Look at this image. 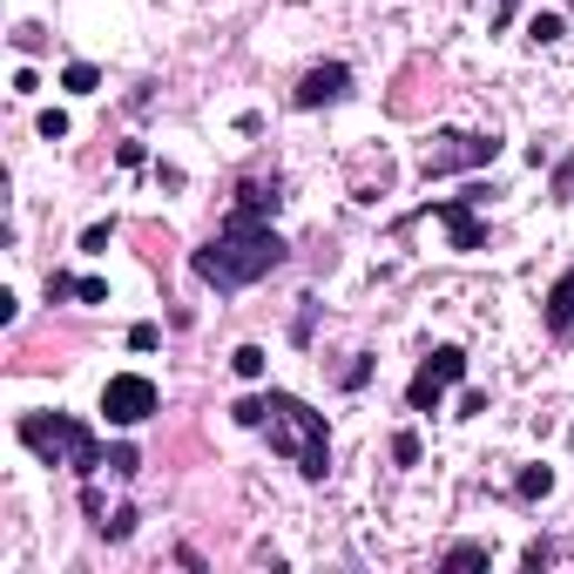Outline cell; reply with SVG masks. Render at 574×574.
I'll return each instance as SVG.
<instances>
[{
    "instance_id": "484cf974",
    "label": "cell",
    "mask_w": 574,
    "mask_h": 574,
    "mask_svg": "<svg viewBox=\"0 0 574 574\" xmlns=\"http://www.w3.org/2000/svg\"><path fill=\"white\" fill-rule=\"evenodd\" d=\"M14 48L21 54H41V28H14Z\"/></svg>"
},
{
    "instance_id": "8fae6325",
    "label": "cell",
    "mask_w": 574,
    "mask_h": 574,
    "mask_svg": "<svg viewBox=\"0 0 574 574\" xmlns=\"http://www.w3.org/2000/svg\"><path fill=\"white\" fill-rule=\"evenodd\" d=\"M514 494H521V501H547V494H554V466H521V473H514Z\"/></svg>"
},
{
    "instance_id": "ba28073f",
    "label": "cell",
    "mask_w": 574,
    "mask_h": 574,
    "mask_svg": "<svg viewBox=\"0 0 574 574\" xmlns=\"http://www.w3.org/2000/svg\"><path fill=\"white\" fill-rule=\"evenodd\" d=\"M352 95V68L345 61H324V68H311L304 81H298V89H291V109H332V102H345Z\"/></svg>"
},
{
    "instance_id": "277c9868",
    "label": "cell",
    "mask_w": 574,
    "mask_h": 574,
    "mask_svg": "<svg viewBox=\"0 0 574 574\" xmlns=\"http://www.w3.org/2000/svg\"><path fill=\"white\" fill-rule=\"evenodd\" d=\"M501 155V135L494 129H433V142L420 149V177L440 183V177H466V170H486Z\"/></svg>"
},
{
    "instance_id": "603a6c76",
    "label": "cell",
    "mask_w": 574,
    "mask_h": 574,
    "mask_svg": "<svg viewBox=\"0 0 574 574\" xmlns=\"http://www.w3.org/2000/svg\"><path fill=\"white\" fill-rule=\"evenodd\" d=\"M41 135H48V142H61V135H68V115H61V109H48V115H41Z\"/></svg>"
},
{
    "instance_id": "d6986e66",
    "label": "cell",
    "mask_w": 574,
    "mask_h": 574,
    "mask_svg": "<svg viewBox=\"0 0 574 574\" xmlns=\"http://www.w3.org/2000/svg\"><path fill=\"white\" fill-rule=\"evenodd\" d=\"M365 379H372V352H359V359H352V365H345V379H339V385H345V392H359V385H365Z\"/></svg>"
},
{
    "instance_id": "d4e9b609",
    "label": "cell",
    "mask_w": 574,
    "mask_h": 574,
    "mask_svg": "<svg viewBox=\"0 0 574 574\" xmlns=\"http://www.w3.org/2000/svg\"><path fill=\"white\" fill-rule=\"evenodd\" d=\"M142 155H149L142 142H122V149H115V162H122V170H142Z\"/></svg>"
},
{
    "instance_id": "5b68a950",
    "label": "cell",
    "mask_w": 574,
    "mask_h": 574,
    "mask_svg": "<svg viewBox=\"0 0 574 574\" xmlns=\"http://www.w3.org/2000/svg\"><path fill=\"white\" fill-rule=\"evenodd\" d=\"M460 379H466V352H460V345H433V352L420 359L413 385H405V405H413V413H433V405H440Z\"/></svg>"
},
{
    "instance_id": "7c38bea8",
    "label": "cell",
    "mask_w": 574,
    "mask_h": 574,
    "mask_svg": "<svg viewBox=\"0 0 574 574\" xmlns=\"http://www.w3.org/2000/svg\"><path fill=\"white\" fill-rule=\"evenodd\" d=\"M61 89H68V95H95V89H102V68H95V61H68V68H61Z\"/></svg>"
},
{
    "instance_id": "5bb4252c",
    "label": "cell",
    "mask_w": 574,
    "mask_h": 574,
    "mask_svg": "<svg viewBox=\"0 0 574 574\" xmlns=\"http://www.w3.org/2000/svg\"><path fill=\"white\" fill-rule=\"evenodd\" d=\"M135 521H142L135 507H115V514H109V521H102L95 534H102V541H129V534H135Z\"/></svg>"
},
{
    "instance_id": "8992f818",
    "label": "cell",
    "mask_w": 574,
    "mask_h": 574,
    "mask_svg": "<svg viewBox=\"0 0 574 574\" xmlns=\"http://www.w3.org/2000/svg\"><path fill=\"white\" fill-rule=\"evenodd\" d=\"M155 405H162V392H155V379H142V372H115L109 385H102V420L109 426H142V420H155Z\"/></svg>"
},
{
    "instance_id": "e0dca14e",
    "label": "cell",
    "mask_w": 574,
    "mask_h": 574,
    "mask_svg": "<svg viewBox=\"0 0 574 574\" xmlns=\"http://www.w3.org/2000/svg\"><path fill=\"white\" fill-rule=\"evenodd\" d=\"M392 460L399 466H420V433H392Z\"/></svg>"
},
{
    "instance_id": "ffe728a7",
    "label": "cell",
    "mask_w": 574,
    "mask_h": 574,
    "mask_svg": "<svg viewBox=\"0 0 574 574\" xmlns=\"http://www.w3.org/2000/svg\"><path fill=\"white\" fill-rule=\"evenodd\" d=\"M74 298H81V304H109V284H102V278H74Z\"/></svg>"
},
{
    "instance_id": "7402d4cb",
    "label": "cell",
    "mask_w": 574,
    "mask_h": 574,
    "mask_svg": "<svg viewBox=\"0 0 574 574\" xmlns=\"http://www.w3.org/2000/svg\"><path fill=\"white\" fill-rule=\"evenodd\" d=\"M81 251H89V258L109 251V223H89V230H81Z\"/></svg>"
},
{
    "instance_id": "7a4b0ae2",
    "label": "cell",
    "mask_w": 574,
    "mask_h": 574,
    "mask_svg": "<svg viewBox=\"0 0 574 574\" xmlns=\"http://www.w3.org/2000/svg\"><path fill=\"white\" fill-rule=\"evenodd\" d=\"M230 420L243 426V433H264L271 440V453L278 460H291L311 486L332 473V426H324V413L318 405H304L298 392H243L236 405H230Z\"/></svg>"
},
{
    "instance_id": "2e32d148",
    "label": "cell",
    "mask_w": 574,
    "mask_h": 574,
    "mask_svg": "<svg viewBox=\"0 0 574 574\" xmlns=\"http://www.w3.org/2000/svg\"><path fill=\"white\" fill-rule=\"evenodd\" d=\"M102 466H109L115 480H129V473L142 466V453H135V446H109V460H102Z\"/></svg>"
},
{
    "instance_id": "52a82bcc",
    "label": "cell",
    "mask_w": 574,
    "mask_h": 574,
    "mask_svg": "<svg viewBox=\"0 0 574 574\" xmlns=\"http://www.w3.org/2000/svg\"><path fill=\"white\" fill-rule=\"evenodd\" d=\"M480 203H486V190H480V183H473L466 197H433V203H426V216H440V223H446L453 251H466V258H473V251H486V223H480Z\"/></svg>"
},
{
    "instance_id": "9a60e30c",
    "label": "cell",
    "mask_w": 574,
    "mask_h": 574,
    "mask_svg": "<svg viewBox=\"0 0 574 574\" xmlns=\"http://www.w3.org/2000/svg\"><path fill=\"white\" fill-rule=\"evenodd\" d=\"M554 561H561V547H554V541H527V554H521V567H527V574L554 567Z\"/></svg>"
},
{
    "instance_id": "cb8c5ba5",
    "label": "cell",
    "mask_w": 574,
    "mask_h": 574,
    "mask_svg": "<svg viewBox=\"0 0 574 574\" xmlns=\"http://www.w3.org/2000/svg\"><path fill=\"white\" fill-rule=\"evenodd\" d=\"M486 413V392H460V420H480Z\"/></svg>"
},
{
    "instance_id": "9c48e42d",
    "label": "cell",
    "mask_w": 574,
    "mask_h": 574,
    "mask_svg": "<svg viewBox=\"0 0 574 574\" xmlns=\"http://www.w3.org/2000/svg\"><path fill=\"white\" fill-rule=\"evenodd\" d=\"M541 324H547V332H554V339H567V332H574V264H567V271H561L554 284H547V304H541Z\"/></svg>"
},
{
    "instance_id": "30bf717a",
    "label": "cell",
    "mask_w": 574,
    "mask_h": 574,
    "mask_svg": "<svg viewBox=\"0 0 574 574\" xmlns=\"http://www.w3.org/2000/svg\"><path fill=\"white\" fill-rule=\"evenodd\" d=\"M486 561H494V554H486V541H453V547L440 554L446 574H466V567H486Z\"/></svg>"
},
{
    "instance_id": "6da1fadb",
    "label": "cell",
    "mask_w": 574,
    "mask_h": 574,
    "mask_svg": "<svg viewBox=\"0 0 574 574\" xmlns=\"http://www.w3.org/2000/svg\"><path fill=\"white\" fill-rule=\"evenodd\" d=\"M291 264V243L271 230V216H258V210H243V203H230V216L216 223V236H203L197 251H190V271L210 284V291H251V284H264L271 271H284Z\"/></svg>"
},
{
    "instance_id": "ac0fdd59",
    "label": "cell",
    "mask_w": 574,
    "mask_h": 574,
    "mask_svg": "<svg viewBox=\"0 0 574 574\" xmlns=\"http://www.w3.org/2000/svg\"><path fill=\"white\" fill-rule=\"evenodd\" d=\"M527 34H534V41H561L567 28H561V14H534V21H527Z\"/></svg>"
},
{
    "instance_id": "4316f807",
    "label": "cell",
    "mask_w": 574,
    "mask_h": 574,
    "mask_svg": "<svg viewBox=\"0 0 574 574\" xmlns=\"http://www.w3.org/2000/svg\"><path fill=\"white\" fill-rule=\"evenodd\" d=\"M567 203H574V183H567Z\"/></svg>"
},
{
    "instance_id": "3957f363",
    "label": "cell",
    "mask_w": 574,
    "mask_h": 574,
    "mask_svg": "<svg viewBox=\"0 0 574 574\" xmlns=\"http://www.w3.org/2000/svg\"><path fill=\"white\" fill-rule=\"evenodd\" d=\"M14 433H21V446H28V453H41L48 466H74L81 480H95V473H102V460H109V453H102V440L81 426L74 413H21V426H14Z\"/></svg>"
},
{
    "instance_id": "4fadbf2b",
    "label": "cell",
    "mask_w": 574,
    "mask_h": 574,
    "mask_svg": "<svg viewBox=\"0 0 574 574\" xmlns=\"http://www.w3.org/2000/svg\"><path fill=\"white\" fill-rule=\"evenodd\" d=\"M264 365H271L264 345H236V352H230V372H236V379H264Z\"/></svg>"
},
{
    "instance_id": "44dd1931",
    "label": "cell",
    "mask_w": 574,
    "mask_h": 574,
    "mask_svg": "<svg viewBox=\"0 0 574 574\" xmlns=\"http://www.w3.org/2000/svg\"><path fill=\"white\" fill-rule=\"evenodd\" d=\"M155 339H162L155 324H129V352H155Z\"/></svg>"
}]
</instances>
